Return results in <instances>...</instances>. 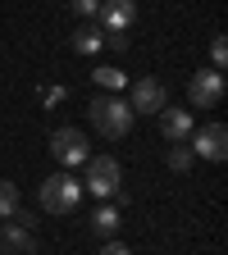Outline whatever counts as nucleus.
Here are the masks:
<instances>
[{"label":"nucleus","mask_w":228,"mask_h":255,"mask_svg":"<svg viewBox=\"0 0 228 255\" xmlns=\"http://www.w3.org/2000/svg\"><path fill=\"white\" fill-rule=\"evenodd\" d=\"M0 251L5 255H32V228H23V223H5L0 228Z\"/></svg>","instance_id":"10"},{"label":"nucleus","mask_w":228,"mask_h":255,"mask_svg":"<svg viewBox=\"0 0 228 255\" xmlns=\"http://www.w3.org/2000/svg\"><path fill=\"white\" fill-rule=\"evenodd\" d=\"M101 255H133V251H128V246H123V242H114V237H110V242H105V246H101Z\"/></svg>","instance_id":"18"},{"label":"nucleus","mask_w":228,"mask_h":255,"mask_svg":"<svg viewBox=\"0 0 228 255\" xmlns=\"http://www.w3.org/2000/svg\"><path fill=\"white\" fill-rule=\"evenodd\" d=\"M187 141H192V146H187L192 159H215V164H219V159L228 155V128H224V123H206L201 132H192Z\"/></svg>","instance_id":"5"},{"label":"nucleus","mask_w":228,"mask_h":255,"mask_svg":"<svg viewBox=\"0 0 228 255\" xmlns=\"http://www.w3.org/2000/svg\"><path fill=\"white\" fill-rule=\"evenodd\" d=\"M23 205H18V182H5L0 178V219H14Z\"/></svg>","instance_id":"13"},{"label":"nucleus","mask_w":228,"mask_h":255,"mask_svg":"<svg viewBox=\"0 0 228 255\" xmlns=\"http://www.w3.org/2000/svg\"><path fill=\"white\" fill-rule=\"evenodd\" d=\"M69 46H73L78 55H96V50H101V32H96L91 23H82L73 37H69Z\"/></svg>","instance_id":"12"},{"label":"nucleus","mask_w":228,"mask_h":255,"mask_svg":"<svg viewBox=\"0 0 228 255\" xmlns=\"http://www.w3.org/2000/svg\"><path fill=\"white\" fill-rule=\"evenodd\" d=\"M82 187H91V196H101V201H119V196H123V169H119V159H114V155L87 159Z\"/></svg>","instance_id":"2"},{"label":"nucleus","mask_w":228,"mask_h":255,"mask_svg":"<svg viewBox=\"0 0 228 255\" xmlns=\"http://www.w3.org/2000/svg\"><path fill=\"white\" fill-rule=\"evenodd\" d=\"M155 119H160V137H165V141L183 146V141L192 137V114H187V110H178V105H165Z\"/></svg>","instance_id":"8"},{"label":"nucleus","mask_w":228,"mask_h":255,"mask_svg":"<svg viewBox=\"0 0 228 255\" xmlns=\"http://www.w3.org/2000/svg\"><path fill=\"white\" fill-rule=\"evenodd\" d=\"M187 101L197 105V110H210V105H219V101H224V73H215V69H201L197 78L187 82Z\"/></svg>","instance_id":"6"},{"label":"nucleus","mask_w":228,"mask_h":255,"mask_svg":"<svg viewBox=\"0 0 228 255\" xmlns=\"http://www.w3.org/2000/svg\"><path fill=\"white\" fill-rule=\"evenodd\" d=\"M133 105L123 101V96H91V128L101 137H110V141H119V137H128V128H133Z\"/></svg>","instance_id":"1"},{"label":"nucleus","mask_w":228,"mask_h":255,"mask_svg":"<svg viewBox=\"0 0 228 255\" xmlns=\"http://www.w3.org/2000/svg\"><path fill=\"white\" fill-rule=\"evenodd\" d=\"M82 201V182L73 173H50L41 182V210L46 214H73Z\"/></svg>","instance_id":"3"},{"label":"nucleus","mask_w":228,"mask_h":255,"mask_svg":"<svg viewBox=\"0 0 228 255\" xmlns=\"http://www.w3.org/2000/svg\"><path fill=\"white\" fill-rule=\"evenodd\" d=\"M73 14L78 18H96L101 14V0H73Z\"/></svg>","instance_id":"17"},{"label":"nucleus","mask_w":228,"mask_h":255,"mask_svg":"<svg viewBox=\"0 0 228 255\" xmlns=\"http://www.w3.org/2000/svg\"><path fill=\"white\" fill-rule=\"evenodd\" d=\"M64 96H69V91H64V87H46V105H59V101H64Z\"/></svg>","instance_id":"20"},{"label":"nucleus","mask_w":228,"mask_h":255,"mask_svg":"<svg viewBox=\"0 0 228 255\" xmlns=\"http://www.w3.org/2000/svg\"><path fill=\"white\" fill-rule=\"evenodd\" d=\"M50 155H55V164H64V169L87 164V159H91L87 132H82V128H55V132H50Z\"/></svg>","instance_id":"4"},{"label":"nucleus","mask_w":228,"mask_h":255,"mask_svg":"<svg viewBox=\"0 0 228 255\" xmlns=\"http://www.w3.org/2000/svg\"><path fill=\"white\" fill-rule=\"evenodd\" d=\"M165 105H169V91H165V82H160V78L133 82V114H160Z\"/></svg>","instance_id":"7"},{"label":"nucleus","mask_w":228,"mask_h":255,"mask_svg":"<svg viewBox=\"0 0 228 255\" xmlns=\"http://www.w3.org/2000/svg\"><path fill=\"white\" fill-rule=\"evenodd\" d=\"M210 59H215V73H224V64H228V41H224V37H215V46H210Z\"/></svg>","instance_id":"16"},{"label":"nucleus","mask_w":228,"mask_h":255,"mask_svg":"<svg viewBox=\"0 0 228 255\" xmlns=\"http://www.w3.org/2000/svg\"><path fill=\"white\" fill-rule=\"evenodd\" d=\"M169 169H174V173H187V169H192V150H187V146H174V150H169Z\"/></svg>","instance_id":"15"},{"label":"nucleus","mask_w":228,"mask_h":255,"mask_svg":"<svg viewBox=\"0 0 228 255\" xmlns=\"http://www.w3.org/2000/svg\"><path fill=\"white\" fill-rule=\"evenodd\" d=\"M101 18H105V32H128L137 23V5H133V0H105Z\"/></svg>","instance_id":"9"},{"label":"nucleus","mask_w":228,"mask_h":255,"mask_svg":"<svg viewBox=\"0 0 228 255\" xmlns=\"http://www.w3.org/2000/svg\"><path fill=\"white\" fill-rule=\"evenodd\" d=\"M105 37H110L114 50H128V32H105Z\"/></svg>","instance_id":"19"},{"label":"nucleus","mask_w":228,"mask_h":255,"mask_svg":"<svg viewBox=\"0 0 228 255\" xmlns=\"http://www.w3.org/2000/svg\"><path fill=\"white\" fill-rule=\"evenodd\" d=\"M119 223H123V214H119V205H101V210H91V233L96 237H114L119 233Z\"/></svg>","instance_id":"11"},{"label":"nucleus","mask_w":228,"mask_h":255,"mask_svg":"<svg viewBox=\"0 0 228 255\" xmlns=\"http://www.w3.org/2000/svg\"><path fill=\"white\" fill-rule=\"evenodd\" d=\"M96 82H101L105 91H119L128 82V73H119V69H96Z\"/></svg>","instance_id":"14"}]
</instances>
